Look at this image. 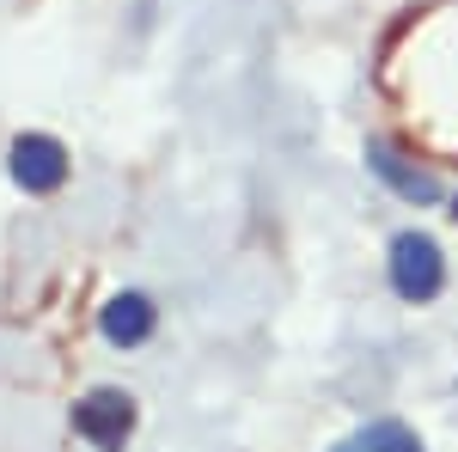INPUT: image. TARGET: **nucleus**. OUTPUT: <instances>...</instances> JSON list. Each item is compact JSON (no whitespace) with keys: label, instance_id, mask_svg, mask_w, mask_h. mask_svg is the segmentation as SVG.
I'll list each match as a JSON object with an SVG mask.
<instances>
[{"label":"nucleus","instance_id":"obj_5","mask_svg":"<svg viewBox=\"0 0 458 452\" xmlns=\"http://www.w3.org/2000/svg\"><path fill=\"white\" fill-rule=\"evenodd\" d=\"M367 172L386 183L391 196H403V202H416V209H434L440 202V183L422 172V166H410L391 141H367Z\"/></svg>","mask_w":458,"mask_h":452},{"label":"nucleus","instance_id":"obj_6","mask_svg":"<svg viewBox=\"0 0 458 452\" xmlns=\"http://www.w3.org/2000/svg\"><path fill=\"white\" fill-rule=\"evenodd\" d=\"M330 452H422V434L403 428V422H391V416H379V422H367V428H354L349 440H336Z\"/></svg>","mask_w":458,"mask_h":452},{"label":"nucleus","instance_id":"obj_3","mask_svg":"<svg viewBox=\"0 0 458 452\" xmlns=\"http://www.w3.org/2000/svg\"><path fill=\"white\" fill-rule=\"evenodd\" d=\"M6 172H13V183H19L25 196H55V190L68 183L73 159L55 135H19L6 147Z\"/></svg>","mask_w":458,"mask_h":452},{"label":"nucleus","instance_id":"obj_7","mask_svg":"<svg viewBox=\"0 0 458 452\" xmlns=\"http://www.w3.org/2000/svg\"><path fill=\"white\" fill-rule=\"evenodd\" d=\"M446 214H453V220H458V196H453V209H446Z\"/></svg>","mask_w":458,"mask_h":452},{"label":"nucleus","instance_id":"obj_2","mask_svg":"<svg viewBox=\"0 0 458 452\" xmlns=\"http://www.w3.org/2000/svg\"><path fill=\"white\" fill-rule=\"evenodd\" d=\"M73 434H80L86 447H98V452H123L129 434H135V397H129L123 385L86 391V397L73 404Z\"/></svg>","mask_w":458,"mask_h":452},{"label":"nucleus","instance_id":"obj_1","mask_svg":"<svg viewBox=\"0 0 458 452\" xmlns=\"http://www.w3.org/2000/svg\"><path fill=\"white\" fill-rule=\"evenodd\" d=\"M386 276H391V294H397L403 306H434V300L446 294V257H440V244L428 239V233L410 226V233L391 239Z\"/></svg>","mask_w":458,"mask_h":452},{"label":"nucleus","instance_id":"obj_4","mask_svg":"<svg viewBox=\"0 0 458 452\" xmlns=\"http://www.w3.org/2000/svg\"><path fill=\"white\" fill-rule=\"evenodd\" d=\"M153 330H159V306L147 300V294H110L105 306H98V337L110 348H141L153 343Z\"/></svg>","mask_w":458,"mask_h":452}]
</instances>
